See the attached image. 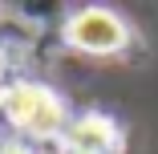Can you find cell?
<instances>
[{
  "label": "cell",
  "instance_id": "cell-1",
  "mask_svg": "<svg viewBox=\"0 0 158 154\" xmlns=\"http://www.w3.org/2000/svg\"><path fill=\"white\" fill-rule=\"evenodd\" d=\"M0 118L16 130L24 142H61L69 130V106L65 98L49 89L45 81H28L16 77L0 89Z\"/></svg>",
  "mask_w": 158,
  "mask_h": 154
},
{
  "label": "cell",
  "instance_id": "cell-3",
  "mask_svg": "<svg viewBox=\"0 0 158 154\" xmlns=\"http://www.w3.org/2000/svg\"><path fill=\"white\" fill-rule=\"evenodd\" d=\"M122 146H126L122 126L102 110L73 114L65 138H61V150H77V154H122Z\"/></svg>",
  "mask_w": 158,
  "mask_h": 154
},
{
  "label": "cell",
  "instance_id": "cell-5",
  "mask_svg": "<svg viewBox=\"0 0 158 154\" xmlns=\"http://www.w3.org/2000/svg\"><path fill=\"white\" fill-rule=\"evenodd\" d=\"M4 73H8V53H4V45H0V89L8 85V81H4Z\"/></svg>",
  "mask_w": 158,
  "mask_h": 154
},
{
  "label": "cell",
  "instance_id": "cell-7",
  "mask_svg": "<svg viewBox=\"0 0 158 154\" xmlns=\"http://www.w3.org/2000/svg\"><path fill=\"white\" fill-rule=\"evenodd\" d=\"M0 146H4V134H0Z\"/></svg>",
  "mask_w": 158,
  "mask_h": 154
},
{
  "label": "cell",
  "instance_id": "cell-6",
  "mask_svg": "<svg viewBox=\"0 0 158 154\" xmlns=\"http://www.w3.org/2000/svg\"><path fill=\"white\" fill-rule=\"evenodd\" d=\"M57 154H77V150H57Z\"/></svg>",
  "mask_w": 158,
  "mask_h": 154
},
{
  "label": "cell",
  "instance_id": "cell-4",
  "mask_svg": "<svg viewBox=\"0 0 158 154\" xmlns=\"http://www.w3.org/2000/svg\"><path fill=\"white\" fill-rule=\"evenodd\" d=\"M0 154H41V146L37 142H24V138H4Z\"/></svg>",
  "mask_w": 158,
  "mask_h": 154
},
{
  "label": "cell",
  "instance_id": "cell-2",
  "mask_svg": "<svg viewBox=\"0 0 158 154\" xmlns=\"http://www.w3.org/2000/svg\"><path fill=\"white\" fill-rule=\"evenodd\" d=\"M69 49L77 53H89V57H114V53H126L134 45V33L114 8H102V4H89V8H77L65 28H61Z\"/></svg>",
  "mask_w": 158,
  "mask_h": 154
}]
</instances>
